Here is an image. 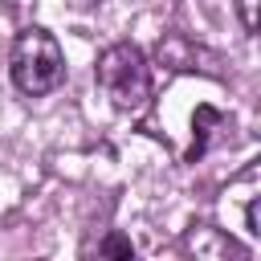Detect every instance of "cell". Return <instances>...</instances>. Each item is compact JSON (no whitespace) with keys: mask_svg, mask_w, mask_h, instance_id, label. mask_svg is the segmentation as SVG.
<instances>
[{"mask_svg":"<svg viewBox=\"0 0 261 261\" xmlns=\"http://www.w3.org/2000/svg\"><path fill=\"white\" fill-rule=\"evenodd\" d=\"M8 73H12V86L29 98L53 94L65 77V53H61L57 37L41 24L20 29L12 41V53H8Z\"/></svg>","mask_w":261,"mask_h":261,"instance_id":"6da1fadb","label":"cell"},{"mask_svg":"<svg viewBox=\"0 0 261 261\" xmlns=\"http://www.w3.org/2000/svg\"><path fill=\"white\" fill-rule=\"evenodd\" d=\"M94 82L110 98V106L114 110H126V114L143 110L147 98H151V65H147L143 49L130 45V41H114V45H106L98 53Z\"/></svg>","mask_w":261,"mask_h":261,"instance_id":"7a4b0ae2","label":"cell"},{"mask_svg":"<svg viewBox=\"0 0 261 261\" xmlns=\"http://www.w3.org/2000/svg\"><path fill=\"white\" fill-rule=\"evenodd\" d=\"M212 126H224V114L216 110V106H196V114H192V147H188V163H196L204 151H208V135H212Z\"/></svg>","mask_w":261,"mask_h":261,"instance_id":"3957f363","label":"cell"},{"mask_svg":"<svg viewBox=\"0 0 261 261\" xmlns=\"http://www.w3.org/2000/svg\"><path fill=\"white\" fill-rule=\"evenodd\" d=\"M98 253H102V257H135V245H130L126 237H110V241L98 245Z\"/></svg>","mask_w":261,"mask_h":261,"instance_id":"277c9868","label":"cell"},{"mask_svg":"<svg viewBox=\"0 0 261 261\" xmlns=\"http://www.w3.org/2000/svg\"><path fill=\"white\" fill-rule=\"evenodd\" d=\"M257 4L261 0H237V16H241V29L245 33H257Z\"/></svg>","mask_w":261,"mask_h":261,"instance_id":"5b68a950","label":"cell"},{"mask_svg":"<svg viewBox=\"0 0 261 261\" xmlns=\"http://www.w3.org/2000/svg\"><path fill=\"white\" fill-rule=\"evenodd\" d=\"M245 228L253 241H261V204L257 200H249V208H245Z\"/></svg>","mask_w":261,"mask_h":261,"instance_id":"8992f818","label":"cell"}]
</instances>
